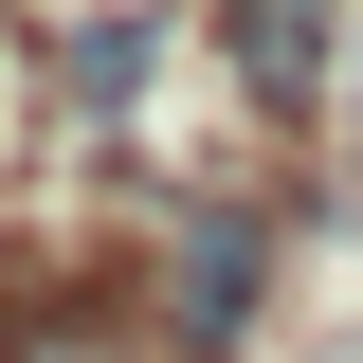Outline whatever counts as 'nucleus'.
<instances>
[{
  "instance_id": "obj_1",
  "label": "nucleus",
  "mask_w": 363,
  "mask_h": 363,
  "mask_svg": "<svg viewBox=\"0 0 363 363\" xmlns=\"http://www.w3.org/2000/svg\"><path fill=\"white\" fill-rule=\"evenodd\" d=\"M218 55L255 109H327L345 91V0H218Z\"/></svg>"
},
{
  "instance_id": "obj_2",
  "label": "nucleus",
  "mask_w": 363,
  "mask_h": 363,
  "mask_svg": "<svg viewBox=\"0 0 363 363\" xmlns=\"http://www.w3.org/2000/svg\"><path fill=\"white\" fill-rule=\"evenodd\" d=\"M236 309H255V218L200 200V218H182V345H218Z\"/></svg>"
},
{
  "instance_id": "obj_3",
  "label": "nucleus",
  "mask_w": 363,
  "mask_h": 363,
  "mask_svg": "<svg viewBox=\"0 0 363 363\" xmlns=\"http://www.w3.org/2000/svg\"><path fill=\"white\" fill-rule=\"evenodd\" d=\"M55 91H73V109H128L145 91V18H91V37L55 55Z\"/></svg>"
},
{
  "instance_id": "obj_4",
  "label": "nucleus",
  "mask_w": 363,
  "mask_h": 363,
  "mask_svg": "<svg viewBox=\"0 0 363 363\" xmlns=\"http://www.w3.org/2000/svg\"><path fill=\"white\" fill-rule=\"evenodd\" d=\"M345 164H363V18H345Z\"/></svg>"
}]
</instances>
